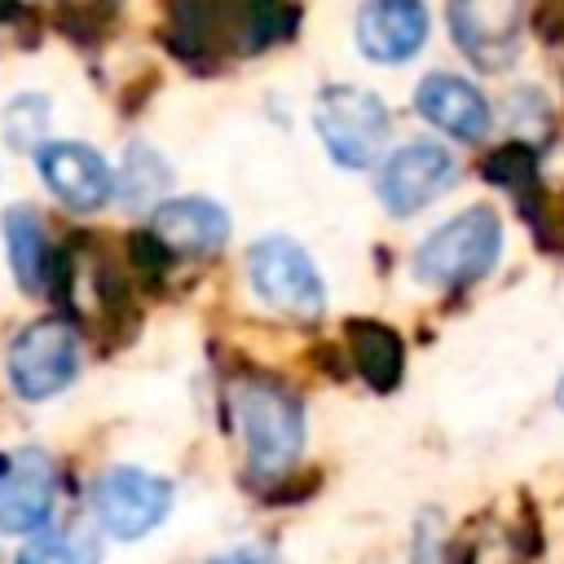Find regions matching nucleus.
<instances>
[{"instance_id":"f257e3e1","label":"nucleus","mask_w":564,"mask_h":564,"mask_svg":"<svg viewBox=\"0 0 564 564\" xmlns=\"http://www.w3.org/2000/svg\"><path fill=\"white\" fill-rule=\"evenodd\" d=\"M229 414L242 436V454L251 476L278 480L304 449V405L291 388L264 375H234L229 379Z\"/></svg>"},{"instance_id":"f03ea898","label":"nucleus","mask_w":564,"mask_h":564,"mask_svg":"<svg viewBox=\"0 0 564 564\" xmlns=\"http://www.w3.org/2000/svg\"><path fill=\"white\" fill-rule=\"evenodd\" d=\"M502 251V220L489 207H467L432 229L414 251V278L441 291L471 286L498 264Z\"/></svg>"},{"instance_id":"7ed1b4c3","label":"nucleus","mask_w":564,"mask_h":564,"mask_svg":"<svg viewBox=\"0 0 564 564\" xmlns=\"http://www.w3.org/2000/svg\"><path fill=\"white\" fill-rule=\"evenodd\" d=\"M313 123H317V137H322L326 154L339 167L361 172V167L383 159V141H388L392 115L375 93L348 88V84H330V88L317 93Z\"/></svg>"},{"instance_id":"20e7f679","label":"nucleus","mask_w":564,"mask_h":564,"mask_svg":"<svg viewBox=\"0 0 564 564\" xmlns=\"http://www.w3.org/2000/svg\"><path fill=\"white\" fill-rule=\"evenodd\" d=\"M247 282L269 308L286 313V317H322V308H326V282H322L313 256L295 238L269 234V238L251 242Z\"/></svg>"},{"instance_id":"39448f33","label":"nucleus","mask_w":564,"mask_h":564,"mask_svg":"<svg viewBox=\"0 0 564 564\" xmlns=\"http://www.w3.org/2000/svg\"><path fill=\"white\" fill-rule=\"evenodd\" d=\"M79 375V330L70 317H44L22 326L9 344V383L22 401H48Z\"/></svg>"},{"instance_id":"423d86ee","label":"nucleus","mask_w":564,"mask_h":564,"mask_svg":"<svg viewBox=\"0 0 564 564\" xmlns=\"http://www.w3.org/2000/svg\"><path fill=\"white\" fill-rule=\"evenodd\" d=\"M172 498H176L172 480L141 471V467H110L93 485L97 524L119 542H137V538L154 533L167 520Z\"/></svg>"},{"instance_id":"0eeeda50","label":"nucleus","mask_w":564,"mask_h":564,"mask_svg":"<svg viewBox=\"0 0 564 564\" xmlns=\"http://www.w3.org/2000/svg\"><path fill=\"white\" fill-rule=\"evenodd\" d=\"M454 181H458V159H454L445 145L419 137V141L397 145V150L379 163L375 194H379L383 212H392V216H414V212H423L427 203H436Z\"/></svg>"},{"instance_id":"6e6552de","label":"nucleus","mask_w":564,"mask_h":564,"mask_svg":"<svg viewBox=\"0 0 564 564\" xmlns=\"http://www.w3.org/2000/svg\"><path fill=\"white\" fill-rule=\"evenodd\" d=\"M57 467L44 449L22 445L0 454V533H40L53 516Z\"/></svg>"},{"instance_id":"1a4fd4ad","label":"nucleus","mask_w":564,"mask_h":564,"mask_svg":"<svg viewBox=\"0 0 564 564\" xmlns=\"http://www.w3.org/2000/svg\"><path fill=\"white\" fill-rule=\"evenodd\" d=\"M524 0H449V35L480 70H502L520 53Z\"/></svg>"},{"instance_id":"9d476101","label":"nucleus","mask_w":564,"mask_h":564,"mask_svg":"<svg viewBox=\"0 0 564 564\" xmlns=\"http://www.w3.org/2000/svg\"><path fill=\"white\" fill-rule=\"evenodd\" d=\"M35 167L70 212H97L115 194V172L84 141H44L35 150Z\"/></svg>"},{"instance_id":"9b49d317","label":"nucleus","mask_w":564,"mask_h":564,"mask_svg":"<svg viewBox=\"0 0 564 564\" xmlns=\"http://www.w3.org/2000/svg\"><path fill=\"white\" fill-rule=\"evenodd\" d=\"M423 40H427L423 0H366L357 13V48L379 66L410 62L423 48Z\"/></svg>"},{"instance_id":"f8f14e48","label":"nucleus","mask_w":564,"mask_h":564,"mask_svg":"<svg viewBox=\"0 0 564 564\" xmlns=\"http://www.w3.org/2000/svg\"><path fill=\"white\" fill-rule=\"evenodd\" d=\"M150 234L167 247L172 260H212L229 242V216L212 198H167L154 207Z\"/></svg>"},{"instance_id":"ddd939ff","label":"nucleus","mask_w":564,"mask_h":564,"mask_svg":"<svg viewBox=\"0 0 564 564\" xmlns=\"http://www.w3.org/2000/svg\"><path fill=\"white\" fill-rule=\"evenodd\" d=\"M414 106H419V115H423L427 123H436V128H441L445 137H454V141H480V137L489 132V123H494L485 93H480L476 84L449 75V70L427 75V79L414 88Z\"/></svg>"},{"instance_id":"4468645a","label":"nucleus","mask_w":564,"mask_h":564,"mask_svg":"<svg viewBox=\"0 0 564 564\" xmlns=\"http://www.w3.org/2000/svg\"><path fill=\"white\" fill-rule=\"evenodd\" d=\"M348 335V352H352V366L357 375L375 388V392H392L401 383V370H405V348H401V335L375 317H352L344 326Z\"/></svg>"},{"instance_id":"2eb2a0df","label":"nucleus","mask_w":564,"mask_h":564,"mask_svg":"<svg viewBox=\"0 0 564 564\" xmlns=\"http://www.w3.org/2000/svg\"><path fill=\"white\" fill-rule=\"evenodd\" d=\"M4 247H9V264H13V278L26 295L44 291L48 286V260H53V247L44 238V216L26 203H13L4 212Z\"/></svg>"},{"instance_id":"dca6fc26","label":"nucleus","mask_w":564,"mask_h":564,"mask_svg":"<svg viewBox=\"0 0 564 564\" xmlns=\"http://www.w3.org/2000/svg\"><path fill=\"white\" fill-rule=\"evenodd\" d=\"M18 564H101V538L88 524H44L18 551Z\"/></svg>"},{"instance_id":"f3484780","label":"nucleus","mask_w":564,"mask_h":564,"mask_svg":"<svg viewBox=\"0 0 564 564\" xmlns=\"http://www.w3.org/2000/svg\"><path fill=\"white\" fill-rule=\"evenodd\" d=\"M167 181H172V172H167V163L159 159V150H150V145H132V150H128L123 176H119V194H128L132 207H141V203H150L154 194H163Z\"/></svg>"},{"instance_id":"a211bd4d","label":"nucleus","mask_w":564,"mask_h":564,"mask_svg":"<svg viewBox=\"0 0 564 564\" xmlns=\"http://www.w3.org/2000/svg\"><path fill=\"white\" fill-rule=\"evenodd\" d=\"M44 132H48V97L22 93L4 106V137L13 150H40Z\"/></svg>"},{"instance_id":"6ab92c4d","label":"nucleus","mask_w":564,"mask_h":564,"mask_svg":"<svg viewBox=\"0 0 564 564\" xmlns=\"http://www.w3.org/2000/svg\"><path fill=\"white\" fill-rule=\"evenodd\" d=\"M119 13V0H57V22L66 35H75L79 44L97 40L110 18Z\"/></svg>"},{"instance_id":"aec40b11","label":"nucleus","mask_w":564,"mask_h":564,"mask_svg":"<svg viewBox=\"0 0 564 564\" xmlns=\"http://www.w3.org/2000/svg\"><path fill=\"white\" fill-rule=\"evenodd\" d=\"M529 13L542 40L564 44V0H529Z\"/></svg>"},{"instance_id":"412c9836","label":"nucleus","mask_w":564,"mask_h":564,"mask_svg":"<svg viewBox=\"0 0 564 564\" xmlns=\"http://www.w3.org/2000/svg\"><path fill=\"white\" fill-rule=\"evenodd\" d=\"M212 564H273V560L251 555V551H234V555H220V560H212Z\"/></svg>"},{"instance_id":"4be33fe9","label":"nucleus","mask_w":564,"mask_h":564,"mask_svg":"<svg viewBox=\"0 0 564 564\" xmlns=\"http://www.w3.org/2000/svg\"><path fill=\"white\" fill-rule=\"evenodd\" d=\"M26 18V4L22 0H0V22H18Z\"/></svg>"},{"instance_id":"5701e85b","label":"nucleus","mask_w":564,"mask_h":564,"mask_svg":"<svg viewBox=\"0 0 564 564\" xmlns=\"http://www.w3.org/2000/svg\"><path fill=\"white\" fill-rule=\"evenodd\" d=\"M555 401H560V410H564V379H560V388H555Z\"/></svg>"}]
</instances>
